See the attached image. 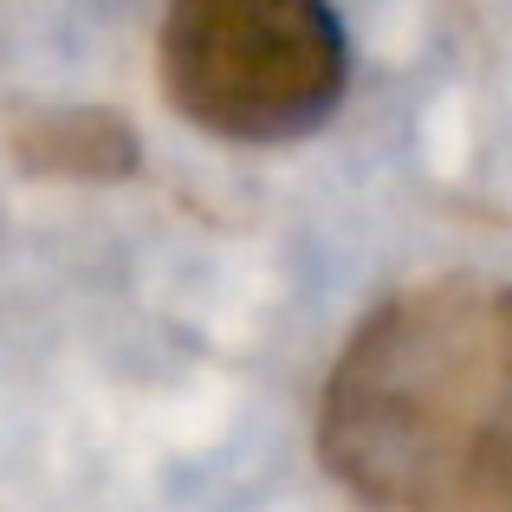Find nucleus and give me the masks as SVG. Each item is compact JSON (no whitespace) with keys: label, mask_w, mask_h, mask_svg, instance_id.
Returning a JSON list of instances; mask_svg holds the SVG:
<instances>
[{"label":"nucleus","mask_w":512,"mask_h":512,"mask_svg":"<svg viewBox=\"0 0 512 512\" xmlns=\"http://www.w3.org/2000/svg\"><path fill=\"white\" fill-rule=\"evenodd\" d=\"M318 454L370 512H512L506 279H428L376 305L325 383Z\"/></svg>","instance_id":"1"},{"label":"nucleus","mask_w":512,"mask_h":512,"mask_svg":"<svg viewBox=\"0 0 512 512\" xmlns=\"http://www.w3.org/2000/svg\"><path fill=\"white\" fill-rule=\"evenodd\" d=\"M350 39L331 0H169L163 91L221 143H299L344 104Z\"/></svg>","instance_id":"2"},{"label":"nucleus","mask_w":512,"mask_h":512,"mask_svg":"<svg viewBox=\"0 0 512 512\" xmlns=\"http://www.w3.org/2000/svg\"><path fill=\"white\" fill-rule=\"evenodd\" d=\"M7 156L46 182H124L137 169V130L104 104H26L7 124Z\"/></svg>","instance_id":"3"}]
</instances>
